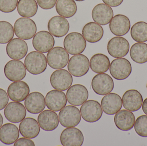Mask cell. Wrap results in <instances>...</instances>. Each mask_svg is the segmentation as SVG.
<instances>
[{
    "instance_id": "obj_1",
    "label": "cell",
    "mask_w": 147,
    "mask_h": 146,
    "mask_svg": "<svg viewBox=\"0 0 147 146\" xmlns=\"http://www.w3.org/2000/svg\"><path fill=\"white\" fill-rule=\"evenodd\" d=\"M24 63L27 71L34 75L44 73L47 68L46 57L43 53L39 51H33L28 54Z\"/></svg>"
},
{
    "instance_id": "obj_36",
    "label": "cell",
    "mask_w": 147,
    "mask_h": 146,
    "mask_svg": "<svg viewBox=\"0 0 147 146\" xmlns=\"http://www.w3.org/2000/svg\"><path fill=\"white\" fill-rule=\"evenodd\" d=\"M14 31L12 25L6 21H0V44H6L14 37Z\"/></svg>"
},
{
    "instance_id": "obj_11",
    "label": "cell",
    "mask_w": 147,
    "mask_h": 146,
    "mask_svg": "<svg viewBox=\"0 0 147 146\" xmlns=\"http://www.w3.org/2000/svg\"><path fill=\"white\" fill-rule=\"evenodd\" d=\"M4 73L9 80L11 81H20L26 77V69L24 63L21 61L11 60L5 65Z\"/></svg>"
},
{
    "instance_id": "obj_9",
    "label": "cell",
    "mask_w": 147,
    "mask_h": 146,
    "mask_svg": "<svg viewBox=\"0 0 147 146\" xmlns=\"http://www.w3.org/2000/svg\"><path fill=\"white\" fill-rule=\"evenodd\" d=\"M92 87L98 95L105 96L110 93L114 88L112 78L106 73H99L95 75L92 81Z\"/></svg>"
},
{
    "instance_id": "obj_17",
    "label": "cell",
    "mask_w": 147,
    "mask_h": 146,
    "mask_svg": "<svg viewBox=\"0 0 147 146\" xmlns=\"http://www.w3.org/2000/svg\"><path fill=\"white\" fill-rule=\"evenodd\" d=\"M46 104L49 109L54 111H59L67 104V97L65 93L57 90H52L47 94Z\"/></svg>"
},
{
    "instance_id": "obj_10",
    "label": "cell",
    "mask_w": 147,
    "mask_h": 146,
    "mask_svg": "<svg viewBox=\"0 0 147 146\" xmlns=\"http://www.w3.org/2000/svg\"><path fill=\"white\" fill-rule=\"evenodd\" d=\"M50 82L52 87L56 90L65 91L71 87L73 83V77L67 70L58 69L52 74Z\"/></svg>"
},
{
    "instance_id": "obj_24",
    "label": "cell",
    "mask_w": 147,
    "mask_h": 146,
    "mask_svg": "<svg viewBox=\"0 0 147 146\" xmlns=\"http://www.w3.org/2000/svg\"><path fill=\"white\" fill-rule=\"evenodd\" d=\"M122 104L126 110L130 111H136L142 106L143 97L142 94L136 90L127 91L122 97Z\"/></svg>"
},
{
    "instance_id": "obj_43",
    "label": "cell",
    "mask_w": 147,
    "mask_h": 146,
    "mask_svg": "<svg viewBox=\"0 0 147 146\" xmlns=\"http://www.w3.org/2000/svg\"><path fill=\"white\" fill-rule=\"evenodd\" d=\"M142 109L144 113L147 115V98L144 100L142 103Z\"/></svg>"
},
{
    "instance_id": "obj_14",
    "label": "cell",
    "mask_w": 147,
    "mask_h": 146,
    "mask_svg": "<svg viewBox=\"0 0 147 146\" xmlns=\"http://www.w3.org/2000/svg\"><path fill=\"white\" fill-rule=\"evenodd\" d=\"M88 91L83 85L76 84L71 87L66 93V97L69 103L74 106L82 105L87 101Z\"/></svg>"
},
{
    "instance_id": "obj_13",
    "label": "cell",
    "mask_w": 147,
    "mask_h": 146,
    "mask_svg": "<svg viewBox=\"0 0 147 146\" xmlns=\"http://www.w3.org/2000/svg\"><path fill=\"white\" fill-rule=\"evenodd\" d=\"M55 44L54 37L49 32L40 31L37 33L32 40L34 49L39 52L43 53L49 52L53 48Z\"/></svg>"
},
{
    "instance_id": "obj_4",
    "label": "cell",
    "mask_w": 147,
    "mask_h": 146,
    "mask_svg": "<svg viewBox=\"0 0 147 146\" xmlns=\"http://www.w3.org/2000/svg\"><path fill=\"white\" fill-rule=\"evenodd\" d=\"M47 63L55 69H63L67 66L69 60V55L65 49L62 47H55L47 53Z\"/></svg>"
},
{
    "instance_id": "obj_23",
    "label": "cell",
    "mask_w": 147,
    "mask_h": 146,
    "mask_svg": "<svg viewBox=\"0 0 147 146\" xmlns=\"http://www.w3.org/2000/svg\"><path fill=\"white\" fill-rule=\"evenodd\" d=\"M113 16V9L105 3H99L96 5L92 12L93 21L102 25H105L109 24Z\"/></svg>"
},
{
    "instance_id": "obj_29",
    "label": "cell",
    "mask_w": 147,
    "mask_h": 146,
    "mask_svg": "<svg viewBox=\"0 0 147 146\" xmlns=\"http://www.w3.org/2000/svg\"><path fill=\"white\" fill-rule=\"evenodd\" d=\"M82 34L87 42L96 43L102 39L104 35V30L102 27L98 23L89 22L83 27Z\"/></svg>"
},
{
    "instance_id": "obj_19",
    "label": "cell",
    "mask_w": 147,
    "mask_h": 146,
    "mask_svg": "<svg viewBox=\"0 0 147 146\" xmlns=\"http://www.w3.org/2000/svg\"><path fill=\"white\" fill-rule=\"evenodd\" d=\"M60 139L63 146H80L84 143V136L78 128H67L62 132Z\"/></svg>"
},
{
    "instance_id": "obj_12",
    "label": "cell",
    "mask_w": 147,
    "mask_h": 146,
    "mask_svg": "<svg viewBox=\"0 0 147 146\" xmlns=\"http://www.w3.org/2000/svg\"><path fill=\"white\" fill-rule=\"evenodd\" d=\"M129 50V43L127 39L122 37H114L108 42V53L115 58L124 57L127 55Z\"/></svg>"
},
{
    "instance_id": "obj_30",
    "label": "cell",
    "mask_w": 147,
    "mask_h": 146,
    "mask_svg": "<svg viewBox=\"0 0 147 146\" xmlns=\"http://www.w3.org/2000/svg\"><path fill=\"white\" fill-rule=\"evenodd\" d=\"M19 136L18 128L12 123H6L0 128V141L5 145L13 144L18 140Z\"/></svg>"
},
{
    "instance_id": "obj_39",
    "label": "cell",
    "mask_w": 147,
    "mask_h": 146,
    "mask_svg": "<svg viewBox=\"0 0 147 146\" xmlns=\"http://www.w3.org/2000/svg\"><path fill=\"white\" fill-rule=\"evenodd\" d=\"M37 2L41 8L50 9L54 7L57 3V0H37Z\"/></svg>"
},
{
    "instance_id": "obj_15",
    "label": "cell",
    "mask_w": 147,
    "mask_h": 146,
    "mask_svg": "<svg viewBox=\"0 0 147 146\" xmlns=\"http://www.w3.org/2000/svg\"><path fill=\"white\" fill-rule=\"evenodd\" d=\"M4 114L9 121L13 123H19L25 119L26 115V110L21 103L10 102L5 107Z\"/></svg>"
},
{
    "instance_id": "obj_42",
    "label": "cell",
    "mask_w": 147,
    "mask_h": 146,
    "mask_svg": "<svg viewBox=\"0 0 147 146\" xmlns=\"http://www.w3.org/2000/svg\"><path fill=\"white\" fill-rule=\"evenodd\" d=\"M106 5L111 7H117L120 6L123 0H102Z\"/></svg>"
},
{
    "instance_id": "obj_45",
    "label": "cell",
    "mask_w": 147,
    "mask_h": 146,
    "mask_svg": "<svg viewBox=\"0 0 147 146\" xmlns=\"http://www.w3.org/2000/svg\"><path fill=\"white\" fill-rule=\"evenodd\" d=\"M77 1H85V0H75Z\"/></svg>"
},
{
    "instance_id": "obj_2",
    "label": "cell",
    "mask_w": 147,
    "mask_h": 146,
    "mask_svg": "<svg viewBox=\"0 0 147 146\" xmlns=\"http://www.w3.org/2000/svg\"><path fill=\"white\" fill-rule=\"evenodd\" d=\"M37 30L35 22L29 18H19L14 25L15 34L19 38L24 40L32 38L36 34Z\"/></svg>"
},
{
    "instance_id": "obj_16",
    "label": "cell",
    "mask_w": 147,
    "mask_h": 146,
    "mask_svg": "<svg viewBox=\"0 0 147 146\" xmlns=\"http://www.w3.org/2000/svg\"><path fill=\"white\" fill-rule=\"evenodd\" d=\"M27 44L22 39L14 38L9 42L6 47V52L9 57L13 60L23 59L27 54Z\"/></svg>"
},
{
    "instance_id": "obj_20",
    "label": "cell",
    "mask_w": 147,
    "mask_h": 146,
    "mask_svg": "<svg viewBox=\"0 0 147 146\" xmlns=\"http://www.w3.org/2000/svg\"><path fill=\"white\" fill-rule=\"evenodd\" d=\"M25 108L27 111L32 114H38L43 111L46 106L45 99L40 92L31 93L25 101Z\"/></svg>"
},
{
    "instance_id": "obj_46",
    "label": "cell",
    "mask_w": 147,
    "mask_h": 146,
    "mask_svg": "<svg viewBox=\"0 0 147 146\" xmlns=\"http://www.w3.org/2000/svg\"></svg>"
},
{
    "instance_id": "obj_34",
    "label": "cell",
    "mask_w": 147,
    "mask_h": 146,
    "mask_svg": "<svg viewBox=\"0 0 147 146\" xmlns=\"http://www.w3.org/2000/svg\"><path fill=\"white\" fill-rule=\"evenodd\" d=\"M130 56L136 63L143 64L147 62V44L137 43L130 48Z\"/></svg>"
},
{
    "instance_id": "obj_33",
    "label": "cell",
    "mask_w": 147,
    "mask_h": 146,
    "mask_svg": "<svg viewBox=\"0 0 147 146\" xmlns=\"http://www.w3.org/2000/svg\"><path fill=\"white\" fill-rule=\"evenodd\" d=\"M38 5L35 0H19L17 10L20 16L31 18L37 13Z\"/></svg>"
},
{
    "instance_id": "obj_44",
    "label": "cell",
    "mask_w": 147,
    "mask_h": 146,
    "mask_svg": "<svg viewBox=\"0 0 147 146\" xmlns=\"http://www.w3.org/2000/svg\"><path fill=\"white\" fill-rule=\"evenodd\" d=\"M3 123V118L2 116L0 114V128L1 127Z\"/></svg>"
},
{
    "instance_id": "obj_5",
    "label": "cell",
    "mask_w": 147,
    "mask_h": 146,
    "mask_svg": "<svg viewBox=\"0 0 147 146\" xmlns=\"http://www.w3.org/2000/svg\"><path fill=\"white\" fill-rule=\"evenodd\" d=\"M81 117L88 123L96 122L102 115L101 105L96 100H89L85 102L80 109Z\"/></svg>"
},
{
    "instance_id": "obj_6",
    "label": "cell",
    "mask_w": 147,
    "mask_h": 146,
    "mask_svg": "<svg viewBox=\"0 0 147 146\" xmlns=\"http://www.w3.org/2000/svg\"><path fill=\"white\" fill-rule=\"evenodd\" d=\"M60 124L65 128L78 126L81 120L80 111L74 105H68L62 109L59 114Z\"/></svg>"
},
{
    "instance_id": "obj_21",
    "label": "cell",
    "mask_w": 147,
    "mask_h": 146,
    "mask_svg": "<svg viewBox=\"0 0 147 146\" xmlns=\"http://www.w3.org/2000/svg\"><path fill=\"white\" fill-rule=\"evenodd\" d=\"M101 103L103 111L108 115H115L122 107L121 98L115 93H110L105 95L102 99Z\"/></svg>"
},
{
    "instance_id": "obj_37",
    "label": "cell",
    "mask_w": 147,
    "mask_h": 146,
    "mask_svg": "<svg viewBox=\"0 0 147 146\" xmlns=\"http://www.w3.org/2000/svg\"><path fill=\"white\" fill-rule=\"evenodd\" d=\"M134 129L136 133L142 137H147V115L139 117L135 121Z\"/></svg>"
},
{
    "instance_id": "obj_18",
    "label": "cell",
    "mask_w": 147,
    "mask_h": 146,
    "mask_svg": "<svg viewBox=\"0 0 147 146\" xmlns=\"http://www.w3.org/2000/svg\"><path fill=\"white\" fill-rule=\"evenodd\" d=\"M47 28L50 33L56 37H62L68 33L70 25L68 21L61 16H55L49 21Z\"/></svg>"
},
{
    "instance_id": "obj_31",
    "label": "cell",
    "mask_w": 147,
    "mask_h": 146,
    "mask_svg": "<svg viewBox=\"0 0 147 146\" xmlns=\"http://www.w3.org/2000/svg\"><path fill=\"white\" fill-rule=\"evenodd\" d=\"M91 69L96 73H103L107 72L110 66L109 57L104 54H95L91 58L90 62Z\"/></svg>"
},
{
    "instance_id": "obj_32",
    "label": "cell",
    "mask_w": 147,
    "mask_h": 146,
    "mask_svg": "<svg viewBox=\"0 0 147 146\" xmlns=\"http://www.w3.org/2000/svg\"><path fill=\"white\" fill-rule=\"evenodd\" d=\"M56 9L60 16L66 18L73 17L77 11V6L74 0H58Z\"/></svg>"
},
{
    "instance_id": "obj_41",
    "label": "cell",
    "mask_w": 147,
    "mask_h": 146,
    "mask_svg": "<svg viewBox=\"0 0 147 146\" xmlns=\"http://www.w3.org/2000/svg\"><path fill=\"white\" fill-rule=\"evenodd\" d=\"M14 146H34V142L29 139L22 138L17 140L14 144Z\"/></svg>"
},
{
    "instance_id": "obj_38",
    "label": "cell",
    "mask_w": 147,
    "mask_h": 146,
    "mask_svg": "<svg viewBox=\"0 0 147 146\" xmlns=\"http://www.w3.org/2000/svg\"><path fill=\"white\" fill-rule=\"evenodd\" d=\"M18 0H0V11L5 13L13 12L16 9Z\"/></svg>"
},
{
    "instance_id": "obj_25",
    "label": "cell",
    "mask_w": 147,
    "mask_h": 146,
    "mask_svg": "<svg viewBox=\"0 0 147 146\" xmlns=\"http://www.w3.org/2000/svg\"><path fill=\"white\" fill-rule=\"evenodd\" d=\"M131 23L129 19L126 15L118 14L115 15L111 21L109 28L111 31L117 36L126 35L129 31Z\"/></svg>"
},
{
    "instance_id": "obj_27",
    "label": "cell",
    "mask_w": 147,
    "mask_h": 146,
    "mask_svg": "<svg viewBox=\"0 0 147 146\" xmlns=\"http://www.w3.org/2000/svg\"><path fill=\"white\" fill-rule=\"evenodd\" d=\"M135 121L134 114L127 110L119 111L114 117V122L117 127L123 131L131 130L134 126Z\"/></svg>"
},
{
    "instance_id": "obj_35",
    "label": "cell",
    "mask_w": 147,
    "mask_h": 146,
    "mask_svg": "<svg viewBox=\"0 0 147 146\" xmlns=\"http://www.w3.org/2000/svg\"><path fill=\"white\" fill-rule=\"evenodd\" d=\"M132 39L138 43L147 41V23L145 21L136 22L132 26L130 31Z\"/></svg>"
},
{
    "instance_id": "obj_40",
    "label": "cell",
    "mask_w": 147,
    "mask_h": 146,
    "mask_svg": "<svg viewBox=\"0 0 147 146\" xmlns=\"http://www.w3.org/2000/svg\"><path fill=\"white\" fill-rule=\"evenodd\" d=\"M9 102L8 95L3 89L0 88V111L4 109Z\"/></svg>"
},
{
    "instance_id": "obj_26",
    "label": "cell",
    "mask_w": 147,
    "mask_h": 146,
    "mask_svg": "<svg viewBox=\"0 0 147 146\" xmlns=\"http://www.w3.org/2000/svg\"><path fill=\"white\" fill-rule=\"evenodd\" d=\"M38 122L43 130L52 131L58 127L59 119L56 112L51 110H46L40 112L38 116Z\"/></svg>"
},
{
    "instance_id": "obj_7",
    "label": "cell",
    "mask_w": 147,
    "mask_h": 146,
    "mask_svg": "<svg viewBox=\"0 0 147 146\" xmlns=\"http://www.w3.org/2000/svg\"><path fill=\"white\" fill-rule=\"evenodd\" d=\"M109 70L111 75L114 79L123 80L131 74L132 66L130 62L126 58H117L111 62Z\"/></svg>"
},
{
    "instance_id": "obj_3",
    "label": "cell",
    "mask_w": 147,
    "mask_h": 146,
    "mask_svg": "<svg viewBox=\"0 0 147 146\" xmlns=\"http://www.w3.org/2000/svg\"><path fill=\"white\" fill-rule=\"evenodd\" d=\"M64 47L71 55H79L84 52L86 46V40L81 33L71 32L65 38Z\"/></svg>"
},
{
    "instance_id": "obj_8",
    "label": "cell",
    "mask_w": 147,
    "mask_h": 146,
    "mask_svg": "<svg viewBox=\"0 0 147 146\" xmlns=\"http://www.w3.org/2000/svg\"><path fill=\"white\" fill-rule=\"evenodd\" d=\"M90 66L88 57L84 55L79 54L71 57L68 63V69L74 77H80L88 73Z\"/></svg>"
},
{
    "instance_id": "obj_22",
    "label": "cell",
    "mask_w": 147,
    "mask_h": 146,
    "mask_svg": "<svg viewBox=\"0 0 147 146\" xmlns=\"http://www.w3.org/2000/svg\"><path fill=\"white\" fill-rule=\"evenodd\" d=\"M30 93L29 86L23 81H15L8 87L7 94L9 99L14 102H22Z\"/></svg>"
},
{
    "instance_id": "obj_28",
    "label": "cell",
    "mask_w": 147,
    "mask_h": 146,
    "mask_svg": "<svg viewBox=\"0 0 147 146\" xmlns=\"http://www.w3.org/2000/svg\"><path fill=\"white\" fill-rule=\"evenodd\" d=\"M21 135L25 138L32 139L38 135L40 132V127L35 119L31 117L25 118L19 126Z\"/></svg>"
}]
</instances>
